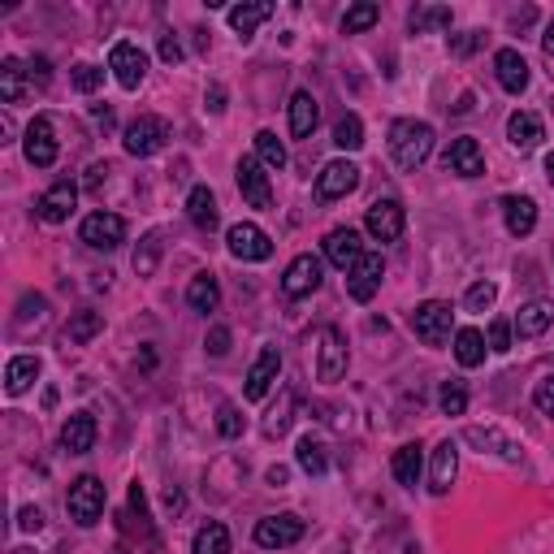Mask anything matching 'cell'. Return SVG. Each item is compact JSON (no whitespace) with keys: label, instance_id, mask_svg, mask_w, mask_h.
<instances>
[{"label":"cell","instance_id":"1","mask_svg":"<svg viewBox=\"0 0 554 554\" xmlns=\"http://www.w3.org/2000/svg\"><path fill=\"white\" fill-rule=\"evenodd\" d=\"M433 152V126L416 122V117H399L390 126V156L399 169H420Z\"/></svg>","mask_w":554,"mask_h":554},{"label":"cell","instance_id":"2","mask_svg":"<svg viewBox=\"0 0 554 554\" xmlns=\"http://www.w3.org/2000/svg\"><path fill=\"white\" fill-rule=\"evenodd\" d=\"M451 329H455V308L442 299H429L420 303L412 312V334L420 342H429V347H442V342H451Z\"/></svg>","mask_w":554,"mask_h":554},{"label":"cell","instance_id":"3","mask_svg":"<svg viewBox=\"0 0 554 554\" xmlns=\"http://www.w3.org/2000/svg\"><path fill=\"white\" fill-rule=\"evenodd\" d=\"M169 139H174V130H169V122H165V117H156V113L135 117V122L126 126V135H122L130 156H152V152H161Z\"/></svg>","mask_w":554,"mask_h":554},{"label":"cell","instance_id":"4","mask_svg":"<svg viewBox=\"0 0 554 554\" xmlns=\"http://www.w3.org/2000/svg\"><path fill=\"white\" fill-rule=\"evenodd\" d=\"M104 503H109V494H104V485L96 477H78L70 485V494H65V507H70V520L91 529L100 516H104Z\"/></svg>","mask_w":554,"mask_h":554},{"label":"cell","instance_id":"5","mask_svg":"<svg viewBox=\"0 0 554 554\" xmlns=\"http://www.w3.org/2000/svg\"><path fill=\"white\" fill-rule=\"evenodd\" d=\"M325 282V269H321V260L316 256H295L290 260V269L282 273V295L286 299H308L316 295Z\"/></svg>","mask_w":554,"mask_h":554},{"label":"cell","instance_id":"6","mask_svg":"<svg viewBox=\"0 0 554 554\" xmlns=\"http://www.w3.org/2000/svg\"><path fill=\"white\" fill-rule=\"evenodd\" d=\"M303 524L295 511H282V516H265L256 524V546H265V550H286V546H295L299 537H303Z\"/></svg>","mask_w":554,"mask_h":554},{"label":"cell","instance_id":"7","mask_svg":"<svg viewBox=\"0 0 554 554\" xmlns=\"http://www.w3.org/2000/svg\"><path fill=\"white\" fill-rule=\"evenodd\" d=\"M226 247H230V256H239V260H269L273 256V239L256 226V221H239V226H230L226 230Z\"/></svg>","mask_w":554,"mask_h":554},{"label":"cell","instance_id":"8","mask_svg":"<svg viewBox=\"0 0 554 554\" xmlns=\"http://www.w3.org/2000/svg\"><path fill=\"white\" fill-rule=\"evenodd\" d=\"M381 277H386V260H381L377 252H364L347 273V295L355 303H368L381 290Z\"/></svg>","mask_w":554,"mask_h":554},{"label":"cell","instance_id":"9","mask_svg":"<svg viewBox=\"0 0 554 554\" xmlns=\"http://www.w3.org/2000/svg\"><path fill=\"white\" fill-rule=\"evenodd\" d=\"M407 226V213L399 200H373L368 204V217H364V230L373 234L377 243H394Z\"/></svg>","mask_w":554,"mask_h":554},{"label":"cell","instance_id":"10","mask_svg":"<svg viewBox=\"0 0 554 554\" xmlns=\"http://www.w3.org/2000/svg\"><path fill=\"white\" fill-rule=\"evenodd\" d=\"M355 187H360V165H351V161H329V165L321 169V178H316V200L334 204V200H342V195H351Z\"/></svg>","mask_w":554,"mask_h":554},{"label":"cell","instance_id":"11","mask_svg":"<svg viewBox=\"0 0 554 554\" xmlns=\"http://www.w3.org/2000/svg\"><path fill=\"white\" fill-rule=\"evenodd\" d=\"M126 239V221L117 213H91L83 221V243L91 252H113V247H122Z\"/></svg>","mask_w":554,"mask_h":554},{"label":"cell","instance_id":"12","mask_svg":"<svg viewBox=\"0 0 554 554\" xmlns=\"http://www.w3.org/2000/svg\"><path fill=\"white\" fill-rule=\"evenodd\" d=\"M74 204H78V187L70 178H61V182H52V187L39 195L35 213H39V221H48V226H61V221H70Z\"/></svg>","mask_w":554,"mask_h":554},{"label":"cell","instance_id":"13","mask_svg":"<svg viewBox=\"0 0 554 554\" xmlns=\"http://www.w3.org/2000/svg\"><path fill=\"white\" fill-rule=\"evenodd\" d=\"M109 70L126 91H135L143 83V74H148V57L139 52V44H126L122 39V44H113V52H109Z\"/></svg>","mask_w":554,"mask_h":554},{"label":"cell","instance_id":"14","mask_svg":"<svg viewBox=\"0 0 554 554\" xmlns=\"http://www.w3.org/2000/svg\"><path fill=\"white\" fill-rule=\"evenodd\" d=\"M22 152H26V161H31L35 169H48L52 161H57V135H52V122H48V117H35V122L26 126Z\"/></svg>","mask_w":554,"mask_h":554},{"label":"cell","instance_id":"15","mask_svg":"<svg viewBox=\"0 0 554 554\" xmlns=\"http://www.w3.org/2000/svg\"><path fill=\"white\" fill-rule=\"evenodd\" d=\"M234 174H239V191H243V200L252 204V208H269V204H273L269 174H265V165H260L256 156H243Z\"/></svg>","mask_w":554,"mask_h":554},{"label":"cell","instance_id":"16","mask_svg":"<svg viewBox=\"0 0 554 554\" xmlns=\"http://www.w3.org/2000/svg\"><path fill=\"white\" fill-rule=\"evenodd\" d=\"M316 377L321 381H342L347 377V342L334 325L321 329V360H316Z\"/></svg>","mask_w":554,"mask_h":554},{"label":"cell","instance_id":"17","mask_svg":"<svg viewBox=\"0 0 554 554\" xmlns=\"http://www.w3.org/2000/svg\"><path fill=\"white\" fill-rule=\"evenodd\" d=\"M446 174H459V178H481L485 174V152L477 139H455L451 148L442 156Z\"/></svg>","mask_w":554,"mask_h":554},{"label":"cell","instance_id":"18","mask_svg":"<svg viewBox=\"0 0 554 554\" xmlns=\"http://www.w3.org/2000/svg\"><path fill=\"white\" fill-rule=\"evenodd\" d=\"M364 256V247H360V234H355L351 226L347 230H329L325 234V260L334 269H342V273H351V265Z\"/></svg>","mask_w":554,"mask_h":554},{"label":"cell","instance_id":"19","mask_svg":"<svg viewBox=\"0 0 554 554\" xmlns=\"http://www.w3.org/2000/svg\"><path fill=\"white\" fill-rule=\"evenodd\" d=\"M277 373H282V351H277V347H265V351H260V360L252 364V373H247V399H265V394H269V386H273V381H277Z\"/></svg>","mask_w":554,"mask_h":554},{"label":"cell","instance_id":"20","mask_svg":"<svg viewBox=\"0 0 554 554\" xmlns=\"http://www.w3.org/2000/svg\"><path fill=\"white\" fill-rule=\"evenodd\" d=\"M61 446H65L70 455H87L91 446H96V416H91V412L65 416V425H61Z\"/></svg>","mask_w":554,"mask_h":554},{"label":"cell","instance_id":"21","mask_svg":"<svg viewBox=\"0 0 554 554\" xmlns=\"http://www.w3.org/2000/svg\"><path fill=\"white\" fill-rule=\"evenodd\" d=\"M550 325H554V303L550 299H529L516 312V321H511V329H516L520 338H542Z\"/></svg>","mask_w":554,"mask_h":554},{"label":"cell","instance_id":"22","mask_svg":"<svg viewBox=\"0 0 554 554\" xmlns=\"http://www.w3.org/2000/svg\"><path fill=\"white\" fill-rule=\"evenodd\" d=\"M455 472H459V446L446 438L438 442V451H433V468H429V490L433 494H446L455 485Z\"/></svg>","mask_w":554,"mask_h":554},{"label":"cell","instance_id":"23","mask_svg":"<svg viewBox=\"0 0 554 554\" xmlns=\"http://www.w3.org/2000/svg\"><path fill=\"white\" fill-rule=\"evenodd\" d=\"M494 74H498V83H503V91H511V96H520V91L529 87V61H524L516 48L498 52V57H494Z\"/></svg>","mask_w":554,"mask_h":554},{"label":"cell","instance_id":"24","mask_svg":"<svg viewBox=\"0 0 554 554\" xmlns=\"http://www.w3.org/2000/svg\"><path fill=\"white\" fill-rule=\"evenodd\" d=\"M507 139H511V148H516V152H533L537 143L546 139V130H542V117H537V113H529V109L511 113V122H507Z\"/></svg>","mask_w":554,"mask_h":554},{"label":"cell","instance_id":"25","mask_svg":"<svg viewBox=\"0 0 554 554\" xmlns=\"http://www.w3.org/2000/svg\"><path fill=\"white\" fill-rule=\"evenodd\" d=\"M503 221H507V230L516 234V239H524V234H533V226H537V204L529 200V195H507V200H503Z\"/></svg>","mask_w":554,"mask_h":554},{"label":"cell","instance_id":"26","mask_svg":"<svg viewBox=\"0 0 554 554\" xmlns=\"http://www.w3.org/2000/svg\"><path fill=\"white\" fill-rule=\"evenodd\" d=\"M316 122H321V109H316V96L312 91H295L290 96V135H299V139H308Z\"/></svg>","mask_w":554,"mask_h":554},{"label":"cell","instance_id":"27","mask_svg":"<svg viewBox=\"0 0 554 554\" xmlns=\"http://www.w3.org/2000/svg\"><path fill=\"white\" fill-rule=\"evenodd\" d=\"M390 472H394V481H399V485H407V490H416L420 472H425V455H420V442L399 446V451H394Z\"/></svg>","mask_w":554,"mask_h":554},{"label":"cell","instance_id":"28","mask_svg":"<svg viewBox=\"0 0 554 554\" xmlns=\"http://www.w3.org/2000/svg\"><path fill=\"white\" fill-rule=\"evenodd\" d=\"M26 78H31L26 61H18V57H5V61H0V100H5V104H18V100L26 96Z\"/></svg>","mask_w":554,"mask_h":554},{"label":"cell","instance_id":"29","mask_svg":"<svg viewBox=\"0 0 554 554\" xmlns=\"http://www.w3.org/2000/svg\"><path fill=\"white\" fill-rule=\"evenodd\" d=\"M187 217L195 230H217V195L208 187H195L187 195Z\"/></svg>","mask_w":554,"mask_h":554},{"label":"cell","instance_id":"30","mask_svg":"<svg viewBox=\"0 0 554 554\" xmlns=\"http://www.w3.org/2000/svg\"><path fill=\"white\" fill-rule=\"evenodd\" d=\"M269 18H273V5H269V0H252V5H234V9H230V26H234V31H239L243 39H252L256 26L269 22Z\"/></svg>","mask_w":554,"mask_h":554},{"label":"cell","instance_id":"31","mask_svg":"<svg viewBox=\"0 0 554 554\" xmlns=\"http://www.w3.org/2000/svg\"><path fill=\"white\" fill-rule=\"evenodd\" d=\"M455 360L464 368L485 364V334H481V329H472V325L455 329Z\"/></svg>","mask_w":554,"mask_h":554},{"label":"cell","instance_id":"32","mask_svg":"<svg viewBox=\"0 0 554 554\" xmlns=\"http://www.w3.org/2000/svg\"><path fill=\"white\" fill-rule=\"evenodd\" d=\"M187 303H191L195 312H217V303H221V286H217V277H213V273L191 277V286H187Z\"/></svg>","mask_w":554,"mask_h":554},{"label":"cell","instance_id":"33","mask_svg":"<svg viewBox=\"0 0 554 554\" xmlns=\"http://www.w3.org/2000/svg\"><path fill=\"white\" fill-rule=\"evenodd\" d=\"M35 377H39V360L35 355H18V360H9V368H5V390L26 394L35 386Z\"/></svg>","mask_w":554,"mask_h":554},{"label":"cell","instance_id":"34","mask_svg":"<svg viewBox=\"0 0 554 554\" xmlns=\"http://www.w3.org/2000/svg\"><path fill=\"white\" fill-rule=\"evenodd\" d=\"M468 442H472V446H481V451H494V455L511 459V464L520 459V446L511 442V438H503L498 429H481V425H472V429H468Z\"/></svg>","mask_w":554,"mask_h":554},{"label":"cell","instance_id":"35","mask_svg":"<svg viewBox=\"0 0 554 554\" xmlns=\"http://www.w3.org/2000/svg\"><path fill=\"white\" fill-rule=\"evenodd\" d=\"M191 554H230V529L217 520H208L200 533H195L191 542Z\"/></svg>","mask_w":554,"mask_h":554},{"label":"cell","instance_id":"36","mask_svg":"<svg viewBox=\"0 0 554 554\" xmlns=\"http://www.w3.org/2000/svg\"><path fill=\"white\" fill-rule=\"evenodd\" d=\"M104 329V312H78V316H70V325H65V338L74 342V347H83V342H91Z\"/></svg>","mask_w":554,"mask_h":554},{"label":"cell","instance_id":"37","mask_svg":"<svg viewBox=\"0 0 554 554\" xmlns=\"http://www.w3.org/2000/svg\"><path fill=\"white\" fill-rule=\"evenodd\" d=\"M334 143L342 152H355V148H364V122L355 113H342L338 122H334Z\"/></svg>","mask_w":554,"mask_h":554},{"label":"cell","instance_id":"38","mask_svg":"<svg viewBox=\"0 0 554 554\" xmlns=\"http://www.w3.org/2000/svg\"><path fill=\"white\" fill-rule=\"evenodd\" d=\"M438 407L446 416H464L468 412V386L459 377H451V381H442V390H438Z\"/></svg>","mask_w":554,"mask_h":554},{"label":"cell","instance_id":"39","mask_svg":"<svg viewBox=\"0 0 554 554\" xmlns=\"http://www.w3.org/2000/svg\"><path fill=\"white\" fill-rule=\"evenodd\" d=\"M442 26H451V9H446V5H420V9H412V31L416 35L442 31Z\"/></svg>","mask_w":554,"mask_h":554},{"label":"cell","instance_id":"40","mask_svg":"<svg viewBox=\"0 0 554 554\" xmlns=\"http://www.w3.org/2000/svg\"><path fill=\"white\" fill-rule=\"evenodd\" d=\"M256 161L265 169H282L286 165V148H282V139H277L273 130H260V135H256Z\"/></svg>","mask_w":554,"mask_h":554},{"label":"cell","instance_id":"41","mask_svg":"<svg viewBox=\"0 0 554 554\" xmlns=\"http://www.w3.org/2000/svg\"><path fill=\"white\" fill-rule=\"evenodd\" d=\"M377 18H381V9L373 5V0H360V5L347 9V18H342V31L360 35V31H368V26H377Z\"/></svg>","mask_w":554,"mask_h":554},{"label":"cell","instance_id":"42","mask_svg":"<svg viewBox=\"0 0 554 554\" xmlns=\"http://www.w3.org/2000/svg\"><path fill=\"white\" fill-rule=\"evenodd\" d=\"M295 459H299V468L308 472V477H325V468H329V459H325V446H321V442H312V438H303V442H299Z\"/></svg>","mask_w":554,"mask_h":554},{"label":"cell","instance_id":"43","mask_svg":"<svg viewBox=\"0 0 554 554\" xmlns=\"http://www.w3.org/2000/svg\"><path fill=\"white\" fill-rule=\"evenodd\" d=\"M156 260H161V234H148L135 252V273L139 277H152L156 273Z\"/></svg>","mask_w":554,"mask_h":554},{"label":"cell","instance_id":"44","mask_svg":"<svg viewBox=\"0 0 554 554\" xmlns=\"http://www.w3.org/2000/svg\"><path fill=\"white\" fill-rule=\"evenodd\" d=\"M217 433H221V438H243V416H239V407H234V403H221L217 407Z\"/></svg>","mask_w":554,"mask_h":554},{"label":"cell","instance_id":"45","mask_svg":"<svg viewBox=\"0 0 554 554\" xmlns=\"http://www.w3.org/2000/svg\"><path fill=\"white\" fill-rule=\"evenodd\" d=\"M100 83H104V70H100V65H74V91L91 96V91H100Z\"/></svg>","mask_w":554,"mask_h":554},{"label":"cell","instance_id":"46","mask_svg":"<svg viewBox=\"0 0 554 554\" xmlns=\"http://www.w3.org/2000/svg\"><path fill=\"white\" fill-rule=\"evenodd\" d=\"M494 299H498V286L494 282H477V286H468V299L464 303H468L472 312H485Z\"/></svg>","mask_w":554,"mask_h":554},{"label":"cell","instance_id":"47","mask_svg":"<svg viewBox=\"0 0 554 554\" xmlns=\"http://www.w3.org/2000/svg\"><path fill=\"white\" fill-rule=\"evenodd\" d=\"M533 403H537V412H542V416H554V373H546L542 381H537Z\"/></svg>","mask_w":554,"mask_h":554},{"label":"cell","instance_id":"48","mask_svg":"<svg viewBox=\"0 0 554 554\" xmlns=\"http://www.w3.org/2000/svg\"><path fill=\"white\" fill-rule=\"evenodd\" d=\"M511 334H516V329H511L507 321H494L490 325V351H498V355L511 351Z\"/></svg>","mask_w":554,"mask_h":554},{"label":"cell","instance_id":"49","mask_svg":"<svg viewBox=\"0 0 554 554\" xmlns=\"http://www.w3.org/2000/svg\"><path fill=\"white\" fill-rule=\"evenodd\" d=\"M18 529L22 533H39V529H44V511H39V507H22L18 511Z\"/></svg>","mask_w":554,"mask_h":554},{"label":"cell","instance_id":"50","mask_svg":"<svg viewBox=\"0 0 554 554\" xmlns=\"http://www.w3.org/2000/svg\"><path fill=\"white\" fill-rule=\"evenodd\" d=\"M477 44H481V31H468V35H455L451 39V52H455V57H468Z\"/></svg>","mask_w":554,"mask_h":554},{"label":"cell","instance_id":"51","mask_svg":"<svg viewBox=\"0 0 554 554\" xmlns=\"http://www.w3.org/2000/svg\"><path fill=\"white\" fill-rule=\"evenodd\" d=\"M208 351H213V355H226L230 351V329L226 325H217L213 334H208Z\"/></svg>","mask_w":554,"mask_h":554},{"label":"cell","instance_id":"52","mask_svg":"<svg viewBox=\"0 0 554 554\" xmlns=\"http://www.w3.org/2000/svg\"><path fill=\"white\" fill-rule=\"evenodd\" d=\"M161 61L165 65H178L182 61V44H178L174 35H161Z\"/></svg>","mask_w":554,"mask_h":554},{"label":"cell","instance_id":"53","mask_svg":"<svg viewBox=\"0 0 554 554\" xmlns=\"http://www.w3.org/2000/svg\"><path fill=\"white\" fill-rule=\"evenodd\" d=\"M26 70H31V83H35V87H48L52 74H48V61H44V57H35L31 65H26Z\"/></svg>","mask_w":554,"mask_h":554},{"label":"cell","instance_id":"54","mask_svg":"<svg viewBox=\"0 0 554 554\" xmlns=\"http://www.w3.org/2000/svg\"><path fill=\"white\" fill-rule=\"evenodd\" d=\"M208 109H213V113H221V109H226V91H221V87H213V91H208Z\"/></svg>","mask_w":554,"mask_h":554},{"label":"cell","instance_id":"55","mask_svg":"<svg viewBox=\"0 0 554 554\" xmlns=\"http://www.w3.org/2000/svg\"><path fill=\"white\" fill-rule=\"evenodd\" d=\"M542 48H546V57H554V22H546V35H542Z\"/></svg>","mask_w":554,"mask_h":554},{"label":"cell","instance_id":"56","mask_svg":"<svg viewBox=\"0 0 554 554\" xmlns=\"http://www.w3.org/2000/svg\"><path fill=\"white\" fill-rule=\"evenodd\" d=\"M104 174H109V169L96 165V169H91V178H87V187H100V178H104Z\"/></svg>","mask_w":554,"mask_h":554},{"label":"cell","instance_id":"57","mask_svg":"<svg viewBox=\"0 0 554 554\" xmlns=\"http://www.w3.org/2000/svg\"><path fill=\"white\" fill-rule=\"evenodd\" d=\"M269 485H286V468H269Z\"/></svg>","mask_w":554,"mask_h":554},{"label":"cell","instance_id":"58","mask_svg":"<svg viewBox=\"0 0 554 554\" xmlns=\"http://www.w3.org/2000/svg\"><path fill=\"white\" fill-rule=\"evenodd\" d=\"M546 178H550V187H554V152L546 156Z\"/></svg>","mask_w":554,"mask_h":554}]
</instances>
